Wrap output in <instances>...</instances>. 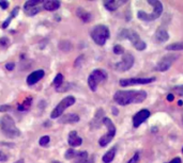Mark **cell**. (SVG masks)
Returning <instances> with one entry per match:
<instances>
[{"label": "cell", "mask_w": 183, "mask_h": 163, "mask_svg": "<svg viewBox=\"0 0 183 163\" xmlns=\"http://www.w3.org/2000/svg\"><path fill=\"white\" fill-rule=\"evenodd\" d=\"M176 58H177V55H165V57H163L161 59V61L157 63L156 65V71H165L169 69V67L171 66V64L173 63V61L176 60Z\"/></svg>", "instance_id": "cell-10"}, {"label": "cell", "mask_w": 183, "mask_h": 163, "mask_svg": "<svg viewBox=\"0 0 183 163\" xmlns=\"http://www.w3.org/2000/svg\"><path fill=\"white\" fill-rule=\"evenodd\" d=\"M173 91H175L177 94L181 95V96H183V84L182 85H179V87H176L175 88H173Z\"/></svg>", "instance_id": "cell-34"}, {"label": "cell", "mask_w": 183, "mask_h": 163, "mask_svg": "<svg viewBox=\"0 0 183 163\" xmlns=\"http://www.w3.org/2000/svg\"><path fill=\"white\" fill-rule=\"evenodd\" d=\"M11 19H12V17H10V18H8V19L6 20V22H3V25H2V28H4L6 29V27H8V25L10 24V22H11Z\"/></svg>", "instance_id": "cell-39"}, {"label": "cell", "mask_w": 183, "mask_h": 163, "mask_svg": "<svg viewBox=\"0 0 183 163\" xmlns=\"http://www.w3.org/2000/svg\"><path fill=\"white\" fill-rule=\"evenodd\" d=\"M107 79V74L106 71H102V69H96L91 73V75L88 78V84L91 91H96L98 88V84Z\"/></svg>", "instance_id": "cell-5"}, {"label": "cell", "mask_w": 183, "mask_h": 163, "mask_svg": "<svg viewBox=\"0 0 183 163\" xmlns=\"http://www.w3.org/2000/svg\"><path fill=\"white\" fill-rule=\"evenodd\" d=\"M39 9L38 8H32V9H29V10H26V12H27V14L28 15H30V16H32V15H34V14H36L39 12Z\"/></svg>", "instance_id": "cell-33"}, {"label": "cell", "mask_w": 183, "mask_h": 163, "mask_svg": "<svg viewBox=\"0 0 183 163\" xmlns=\"http://www.w3.org/2000/svg\"><path fill=\"white\" fill-rule=\"evenodd\" d=\"M59 48L64 52H69V51L72 50V44L68 41H62L59 44Z\"/></svg>", "instance_id": "cell-22"}, {"label": "cell", "mask_w": 183, "mask_h": 163, "mask_svg": "<svg viewBox=\"0 0 183 163\" xmlns=\"http://www.w3.org/2000/svg\"><path fill=\"white\" fill-rule=\"evenodd\" d=\"M121 38L130 39V41H131V43L133 44V45L137 44L138 42L140 41L138 34L136 33L135 31H133V30H123V31L121 32Z\"/></svg>", "instance_id": "cell-12"}, {"label": "cell", "mask_w": 183, "mask_h": 163, "mask_svg": "<svg viewBox=\"0 0 183 163\" xmlns=\"http://www.w3.org/2000/svg\"><path fill=\"white\" fill-rule=\"evenodd\" d=\"M0 6H2V9H6L8 8V2H6V1H0Z\"/></svg>", "instance_id": "cell-40"}, {"label": "cell", "mask_w": 183, "mask_h": 163, "mask_svg": "<svg viewBox=\"0 0 183 163\" xmlns=\"http://www.w3.org/2000/svg\"><path fill=\"white\" fill-rule=\"evenodd\" d=\"M69 88H70V84L66 83V84H60L59 87H57L56 91L57 92H66V91H68Z\"/></svg>", "instance_id": "cell-26"}, {"label": "cell", "mask_w": 183, "mask_h": 163, "mask_svg": "<svg viewBox=\"0 0 183 163\" xmlns=\"http://www.w3.org/2000/svg\"><path fill=\"white\" fill-rule=\"evenodd\" d=\"M6 160H8V157H6V153H2V151H0V161L4 162V161H6Z\"/></svg>", "instance_id": "cell-35"}, {"label": "cell", "mask_w": 183, "mask_h": 163, "mask_svg": "<svg viewBox=\"0 0 183 163\" xmlns=\"http://www.w3.org/2000/svg\"><path fill=\"white\" fill-rule=\"evenodd\" d=\"M41 0H30V1H27L26 3L24 4L25 6V11L26 10H29V9H32L34 8L36 6H38L39 3H41Z\"/></svg>", "instance_id": "cell-23"}, {"label": "cell", "mask_w": 183, "mask_h": 163, "mask_svg": "<svg viewBox=\"0 0 183 163\" xmlns=\"http://www.w3.org/2000/svg\"><path fill=\"white\" fill-rule=\"evenodd\" d=\"M168 163H181V159H180V158H175V159H172Z\"/></svg>", "instance_id": "cell-41"}, {"label": "cell", "mask_w": 183, "mask_h": 163, "mask_svg": "<svg viewBox=\"0 0 183 163\" xmlns=\"http://www.w3.org/2000/svg\"><path fill=\"white\" fill-rule=\"evenodd\" d=\"M68 142H69V144H70L71 146H73V147H77V146L82 145L83 140L80 139L79 137H78L77 132L72 131V132H70V134H69Z\"/></svg>", "instance_id": "cell-16"}, {"label": "cell", "mask_w": 183, "mask_h": 163, "mask_svg": "<svg viewBox=\"0 0 183 163\" xmlns=\"http://www.w3.org/2000/svg\"><path fill=\"white\" fill-rule=\"evenodd\" d=\"M60 2L58 0H48V1L44 2V9L47 11H56L59 9Z\"/></svg>", "instance_id": "cell-18"}, {"label": "cell", "mask_w": 183, "mask_h": 163, "mask_svg": "<svg viewBox=\"0 0 183 163\" xmlns=\"http://www.w3.org/2000/svg\"><path fill=\"white\" fill-rule=\"evenodd\" d=\"M113 52H115L116 55H122V53H124V48L120 45H116L115 47H113Z\"/></svg>", "instance_id": "cell-27"}, {"label": "cell", "mask_w": 183, "mask_h": 163, "mask_svg": "<svg viewBox=\"0 0 183 163\" xmlns=\"http://www.w3.org/2000/svg\"><path fill=\"white\" fill-rule=\"evenodd\" d=\"M103 124L107 127V133L104 134L99 141L100 145H101L102 147H104V146H106L107 144H109L110 141L113 139V137H115V134H116V127L109 118H107V117L103 118Z\"/></svg>", "instance_id": "cell-6"}, {"label": "cell", "mask_w": 183, "mask_h": 163, "mask_svg": "<svg viewBox=\"0 0 183 163\" xmlns=\"http://www.w3.org/2000/svg\"><path fill=\"white\" fill-rule=\"evenodd\" d=\"M78 120H79V116L77 114L70 113L60 117L59 123H61V124H73V123H77Z\"/></svg>", "instance_id": "cell-15"}, {"label": "cell", "mask_w": 183, "mask_h": 163, "mask_svg": "<svg viewBox=\"0 0 183 163\" xmlns=\"http://www.w3.org/2000/svg\"><path fill=\"white\" fill-rule=\"evenodd\" d=\"M11 110L10 106H1L0 107V112H4V111H9Z\"/></svg>", "instance_id": "cell-37"}, {"label": "cell", "mask_w": 183, "mask_h": 163, "mask_svg": "<svg viewBox=\"0 0 183 163\" xmlns=\"http://www.w3.org/2000/svg\"><path fill=\"white\" fill-rule=\"evenodd\" d=\"M15 67V64L14 63H9V64L6 65V68L8 69V71H12L13 68Z\"/></svg>", "instance_id": "cell-38"}, {"label": "cell", "mask_w": 183, "mask_h": 163, "mask_svg": "<svg viewBox=\"0 0 183 163\" xmlns=\"http://www.w3.org/2000/svg\"><path fill=\"white\" fill-rule=\"evenodd\" d=\"M166 49L169 51H179L183 49V42H179V43H173L171 45H168Z\"/></svg>", "instance_id": "cell-21"}, {"label": "cell", "mask_w": 183, "mask_h": 163, "mask_svg": "<svg viewBox=\"0 0 183 163\" xmlns=\"http://www.w3.org/2000/svg\"><path fill=\"white\" fill-rule=\"evenodd\" d=\"M178 104H179V106H182V101L179 100V101H178Z\"/></svg>", "instance_id": "cell-44"}, {"label": "cell", "mask_w": 183, "mask_h": 163, "mask_svg": "<svg viewBox=\"0 0 183 163\" xmlns=\"http://www.w3.org/2000/svg\"><path fill=\"white\" fill-rule=\"evenodd\" d=\"M169 35L168 32L164 29L163 27H160L159 29L155 31V41L159 42V43H164V42L168 41Z\"/></svg>", "instance_id": "cell-14"}, {"label": "cell", "mask_w": 183, "mask_h": 163, "mask_svg": "<svg viewBox=\"0 0 183 163\" xmlns=\"http://www.w3.org/2000/svg\"><path fill=\"white\" fill-rule=\"evenodd\" d=\"M93 161H94L93 157H91L90 159H89V158H86V159L77 160V161H76V163H93Z\"/></svg>", "instance_id": "cell-32"}, {"label": "cell", "mask_w": 183, "mask_h": 163, "mask_svg": "<svg viewBox=\"0 0 183 163\" xmlns=\"http://www.w3.org/2000/svg\"><path fill=\"white\" fill-rule=\"evenodd\" d=\"M76 14H77L78 17H79L82 20H84L85 22H88L91 20V14L88 13L87 11L84 10L83 8H78L77 11H76Z\"/></svg>", "instance_id": "cell-19"}, {"label": "cell", "mask_w": 183, "mask_h": 163, "mask_svg": "<svg viewBox=\"0 0 183 163\" xmlns=\"http://www.w3.org/2000/svg\"><path fill=\"white\" fill-rule=\"evenodd\" d=\"M14 163H24V160H18V161H16V162H14Z\"/></svg>", "instance_id": "cell-43"}, {"label": "cell", "mask_w": 183, "mask_h": 163, "mask_svg": "<svg viewBox=\"0 0 183 163\" xmlns=\"http://www.w3.org/2000/svg\"><path fill=\"white\" fill-rule=\"evenodd\" d=\"M62 82H63V76H62L61 74H58L54 80V84L57 85V87H59L60 84H62Z\"/></svg>", "instance_id": "cell-24"}, {"label": "cell", "mask_w": 183, "mask_h": 163, "mask_svg": "<svg viewBox=\"0 0 183 163\" xmlns=\"http://www.w3.org/2000/svg\"><path fill=\"white\" fill-rule=\"evenodd\" d=\"M43 77H44V71H33V73L30 74V75L28 76V78H27V83H28L29 85H33V84H36L38 81H40Z\"/></svg>", "instance_id": "cell-13"}, {"label": "cell", "mask_w": 183, "mask_h": 163, "mask_svg": "<svg viewBox=\"0 0 183 163\" xmlns=\"http://www.w3.org/2000/svg\"><path fill=\"white\" fill-rule=\"evenodd\" d=\"M91 38L100 46H103L106 43L107 39L109 38V30L106 26L99 25L93 28L91 31Z\"/></svg>", "instance_id": "cell-4"}, {"label": "cell", "mask_w": 183, "mask_h": 163, "mask_svg": "<svg viewBox=\"0 0 183 163\" xmlns=\"http://www.w3.org/2000/svg\"><path fill=\"white\" fill-rule=\"evenodd\" d=\"M48 143H49V137L48 136H44L40 139V145L45 146V145H47Z\"/></svg>", "instance_id": "cell-30"}, {"label": "cell", "mask_w": 183, "mask_h": 163, "mask_svg": "<svg viewBox=\"0 0 183 163\" xmlns=\"http://www.w3.org/2000/svg\"><path fill=\"white\" fill-rule=\"evenodd\" d=\"M149 4L153 6V11L151 14H148L143 11H139L138 12V18L141 20H146V22H151V20H155L156 18H159L161 16L162 12H163V6L162 2L159 0H148Z\"/></svg>", "instance_id": "cell-3"}, {"label": "cell", "mask_w": 183, "mask_h": 163, "mask_svg": "<svg viewBox=\"0 0 183 163\" xmlns=\"http://www.w3.org/2000/svg\"><path fill=\"white\" fill-rule=\"evenodd\" d=\"M150 116V111H148L147 109H143V110H140L139 112H137L134 115L133 117V126L135 128H138L139 126L147 120Z\"/></svg>", "instance_id": "cell-11"}, {"label": "cell", "mask_w": 183, "mask_h": 163, "mask_svg": "<svg viewBox=\"0 0 183 163\" xmlns=\"http://www.w3.org/2000/svg\"><path fill=\"white\" fill-rule=\"evenodd\" d=\"M134 47H135L137 50H143L146 48V44H145V42H143L140 39V41L138 42L137 44H135V45H134Z\"/></svg>", "instance_id": "cell-29"}, {"label": "cell", "mask_w": 183, "mask_h": 163, "mask_svg": "<svg viewBox=\"0 0 183 163\" xmlns=\"http://www.w3.org/2000/svg\"><path fill=\"white\" fill-rule=\"evenodd\" d=\"M134 64V57L131 53H126L122 58L121 62L116 64V69L119 71H126L133 66Z\"/></svg>", "instance_id": "cell-8"}, {"label": "cell", "mask_w": 183, "mask_h": 163, "mask_svg": "<svg viewBox=\"0 0 183 163\" xmlns=\"http://www.w3.org/2000/svg\"><path fill=\"white\" fill-rule=\"evenodd\" d=\"M126 0H110V1L105 2V8L109 11H115L119 6H121L122 4L126 3Z\"/></svg>", "instance_id": "cell-17"}, {"label": "cell", "mask_w": 183, "mask_h": 163, "mask_svg": "<svg viewBox=\"0 0 183 163\" xmlns=\"http://www.w3.org/2000/svg\"><path fill=\"white\" fill-rule=\"evenodd\" d=\"M155 80L154 78H131V79H121L120 85L121 87H129L134 84H147L151 83Z\"/></svg>", "instance_id": "cell-9"}, {"label": "cell", "mask_w": 183, "mask_h": 163, "mask_svg": "<svg viewBox=\"0 0 183 163\" xmlns=\"http://www.w3.org/2000/svg\"><path fill=\"white\" fill-rule=\"evenodd\" d=\"M8 43H9V39H6V38H2V39H0V45H2V46H6V45H8Z\"/></svg>", "instance_id": "cell-36"}, {"label": "cell", "mask_w": 183, "mask_h": 163, "mask_svg": "<svg viewBox=\"0 0 183 163\" xmlns=\"http://www.w3.org/2000/svg\"><path fill=\"white\" fill-rule=\"evenodd\" d=\"M147 98L145 91H118L113 95V99L120 106H126L130 104H140Z\"/></svg>", "instance_id": "cell-1"}, {"label": "cell", "mask_w": 183, "mask_h": 163, "mask_svg": "<svg viewBox=\"0 0 183 163\" xmlns=\"http://www.w3.org/2000/svg\"><path fill=\"white\" fill-rule=\"evenodd\" d=\"M116 155V147H113L110 150H108L105 155L103 156V162L104 163H110L113 160Z\"/></svg>", "instance_id": "cell-20"}, {"label": "cell", "mask_w": 183, "mask_h": 163, "mask_svg": "<svg viewBox=\"0 0 183 163\" xmlns=\"http://www.w3.org/2000/svg\"><path fill=\"white\" fill-rule=\"evenodd\" d=\"M167 100L168 101H172L173 100V95L172 94H168L167 95Z\"/></svg>", "instance_id": "cell-42"}, {"label": "cell", "mask_w": 183, "mask_h": 163, "mask_svg": "<svg viewBox=\"0 0 183 163\" xmlns=\"http://www.w3.org/2000/svg\"><path fill=\"white\" fill-rule=\"evenodd\" d=\"M138 162H139V153H136L133 156V158L129 161V163H138Z\"/></svg>", "instance_id": "cell-31"}, {"label": "cell", "mask_w": 183, "mask_h": 163, "mask_svg": "<svg viewBox=\"0 0 183 163\" xmlns=\"http://www.w3.org/2000/svg\"><path fill=\"white\" fill-rule=\"evenodd\" d=\"M182 153H183V148H182Z\"/></svg>", "instance_id": "cell-45"}, {"label": "cell", "mask_w": 183, "mask_h": 163, "mask_svg": "<svg viewBox=\"0 0 183 163\" xmlns=\"http://www.w3.org/2000/svg\"><path fill=\"white\" fill-rule=\"evenodd\" d=\"M30 101H31V99H27V100H25L24 101V104H20L19 107H18V109H19L20 111H25V110H27V109L30 107Z\"/></svg>", "instance_id": "cell-25"}, {"label": "cell", "mask_w": 183, "mask_h": 163, "mask_svg": "<svg viewBox=\"0 0 183 163\" xmlns=\"http://www.w3.org/2000/svg\"><path fill=\"white\" fill-rule=\"evenodd\" d=\"M0 127H1V130L3 131V133L6 137H9V138H17L20 134L19 130L16 128L13 118L9 115H4L1 118V120H0Z\"/></svg>", "instance_id": "cell-2"}, {"label": "cell", "mask_w": 183, "mask_h": 163, "mask_svg": "<svg viewBox=\"0 0 183 163\" xmlns=\"http://www.w3.org/2000/svg\"><path fill=\"white\" fill-rule=\"evenodd\" d=\"M74 104H75V98H74V97H72V96L66 97V98L62 99V100L60 101V104H58V106L52 111V113H50V117L52 118L60 117V115L63 113V111L66 110L68 107L73 106Z\"/></svg>", "instance_id": "cell-7"}, {"label": "cell", "mask_w": 183, "mask_h": 163, "mask_svg": "<svg viewBox=\"0 0 183 163\" xmlns=\"http://www.w3.org/2000/svg\"><path fill=\"white\" fill-rule=\"evenodd\" d=\"M74 157H76V151L74 149H69L66 153V159H72Z\"/></svg>", "instance_id": "cell-28"}]
</instances>
